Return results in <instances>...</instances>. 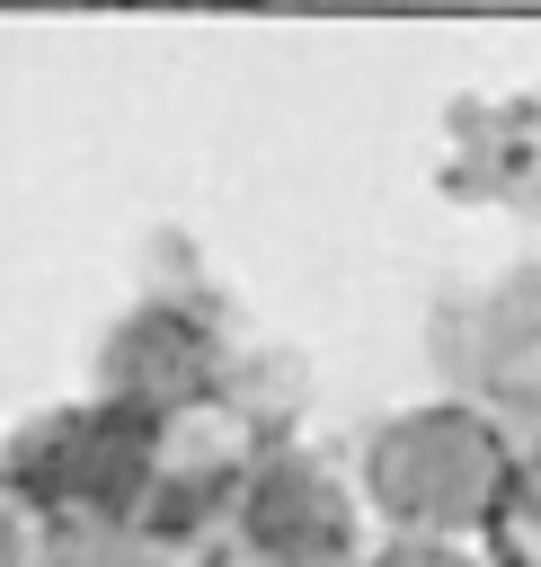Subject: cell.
<instances>
[{
  "instance_id": "6da1fadb",
  "label": "cell",
  "mask_w": 541,
  "mask_h": 567,
  "mask_svg": "<svg viewBox=\"0 0 541 567\" xmlns=\"http://www.w3.org/2000/svg\"><path fill=\"white\" fill-rule=\"evenodd\" d=\"M364 487H372V505H381L390 523H408V532H461V523H479V514L497 505V487H506V443H497V425L470 416V408H417V416H399V425L372 434Z\"/></svg>"
},
{
  "instance_id": "7a4b0ae2",
  "label": "cell",
  "mask_w": 541,
  "mask_h": 567,
  "mask_svg": "<svg viewBox=\"0 0 541 567\" xmlns=\"http://www.w3.org/2000/svg\"><path fill=\"white\" fill-rule=\"evenodd\" d=\"M239 532L266 567H346L355 558V496L319 470V461H266L248 478Z\"/></svg>"
},
{
  "instance_id": "3957f363",
  "label": "cell",
  "mask_w": 541,
  "mask_h": 567,
  "mask_svg": "<svg viewBox=\"0 0 541 567\" xmlns=\"http://www.w3.org/2000/svg\"><path fill=\"white\" fill-rule=\"evenodd\" d=\"M452 186L461 195H497V204H541V106H488L452 124Z\"/></svg>"
}]
</instances>
